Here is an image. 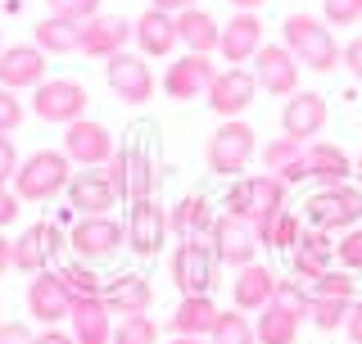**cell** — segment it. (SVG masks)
Returning a JSON list of instances; mask_svg holds the SVG:
<instances>
[{
    "label": "cell",
    "instance_id": "obj_1",
    "mask_svg": "<svg viewBox=\"0 0 362 344\" xmlns=\"http://www.w3.org/2000/svg\"><path fill=\"white\" fill-rule=\"evenodd\" d=\"M281 45L313 73H335L339 55H344L335 45V32L326 28V18H313V14H290L281 23Z\"/></svg>",
    "mask_w": 362,
    "mask_h": 344
},
{
    "label": "cell",
    "instance_id": "obj_2",
    "mask_svg": "<svg viewBox=\"0 0 362 344\" xmlns=\"http://www.w3.org/2000/svg\"><path fill=\"white\" fill-rule=\"evenodd\" d=\"M286 181L276 177V172H258V177H235L231 186H226V213H240L254 222V231H263V227L286 209Z\"/></svg>",
    "mask_w": 362,
    "mask_h": 344
},
{
    "label": "cell",
    "instance_id": "obj_3",
    "mask_svg": "<svg viewBox=\"0 0 362 344\" xmlns=\"http://www.w3.org/2000/svg\"><path fill=\"white\" fill-rule=\"evenodd\" d=\"M68 181H73V159L64 150H37L18 164L14 195L28 200V204H45V200H54V195H64Z\"/></svg>",
    "mask_w": 362,
    "mask_h": 344
},
{
    "label": "cell",
    "instance_id": "obj_4",
    "mask_svg": "<svg viewBox=\"0 0 362 344\" xmlns=\"http://www.w3.org/2000/svg\"><path fill=\"white\" fill-rule=\"evenodd\" d=\"M303 222L308 227H322V231H354L362 227V186L354 181H339V186H322L313 195L308 204H303Z\"/></svg>",
    "mask_w": 362,
    "mask_h": 344
},
{
    "label": "cell",
    "instance_id": "obj_5",
    "mask_svg": "<svg viewBox=\"0 0 362 344\" xmlns=\"http://www.w3.org/2000/svg\"><path fill=\"white\" fill-rule=\"evenodd\" d=\"M258 154V132L249 127L245 118H222V127L209 136V150H204V159H209V172H218V177H240V172L254 164Z\"/></svg>",
    "mask_w": 362,
    "mask_h": 344
},
{
    "label": "cell",
    "instance_id": "obj_6",
    "mask_svg": "<svg viewBox=\"0 0 362 344\" xmlns=\"http://www.w3.org/2000/svg\"><path fill=\"white\" fill-rule=\"evenodd\" d=\"M218 272H222V263H218V254H213L209 236L177 240V249H173V285L181 294H213Z\"/></svg>",
    "mask_w": 362,
    "mask_h": 344
},
{
    "label": "cell",
    "instance_id": "obj_7",
    "mask_svg": "<svg viewBox=\"0 0 362 344\" xmlns=\"http://www.w3.org/2000/svg\"><path fill=\"white\" fill-rule=\"evenodd\" d=\"M105 177L113 181V190H118V200H150L158 190V172H154V159L145 145H122V150H113V159L105 164Z\"/></svg>",
    "mask_w": 362,
    "mask_h": 344
},
{
    "label": "cell",
    "instance_id": "obj_8",
    "mask_svg": "<svg viewBox=\"0 0 362 344\" xmlns=\"http://www.w3.org/2000/svg\"><path fill=\"white\" fill-rule=\"evenodd\" d=\"M209 245H213V254H218V263L222 268H249L254 263V254L263 249V240H258V231H254V222L249 217H240V213H218L213 217V227H209Z\"/></svg>",
    "mask_w": 362,
    "mask_h": 344
},
{
    "label": "cell",
    "instance_id": "obj_9",
    "mask_svg": "<svg viewBox=\"0 0 362 344\" xmlns=\"http://www.w3.org/2000/svg\"><path fill=\"white\" fill-rule=\"evenodd\" d=\"M68 245L82 263H105L113 258L122 245H127V227L109 213H90V217H77L73 231H68Z\"/></svg>",
    "mask_w": 362,
    "mask_h": 344
},
{
    "label": "cell",
    "instance_id": "obj_10",
    "mask_svg": "<svg viewBox=\"0 0 362 344\" xmlns=\"http://www.w3.org/2000/svg\"><path fill=\"white\" fill-rule=\"evenodd\" d=\"M86 86L73 82V77H45V82L32 91V113H37L41 122H59V127H68V122L86 118Z\"/></svg>",
    "mask_w": 362,
    "mask_h": 344
},
{
    "label": "cell",
    "instance_id": "obj_11",
    "mask_svg": "<svg viewBox=\"0 0 362 344\" xmlns=\"http://www.w3.org/2000/svg\"><path fill=\"white\" fill-rule=\"evenodd\" d=\"M127 249L136 258H154L158 249H163V240H168V231H173V227H168V209L163 204L154 200H132L127 204Z\"/></svg>",
    "mask_w": 362,
    "mask_h": 344
},
{
    "label": "cell",
    "instance_id": "obj_12",
    "mask_svg": "<svg viewBox=\"0 0 362 344\" xmlns=\"http://www.w3.org/2000/svg\"><path fill=\"white\" fill-rule=\"evenodd\" d=\"M105 82L122 105H145L154 96L150 64H145V55H132V50H118L113 59H105Z\"/></svg>",
    "mask_w": 362,
    "mask_h": 344
},
{
    "label": "cell",
    "instance_id": "obj_13",
    "mask_svg": "<svg viewBox=\"0 0 362 344\" xmlns=\"http://www.w3.org/2000/svg\"><path fill=\"white\" fill-rule=\"evenodd\" d=\"M64 154L77 168H105L113 159V132L95 118H77L64 127Z\"/></svg>",
    "mask_w": 362,
    "mask_h": 344
},
{
    "label": "cell",
    "instance_id": "obj_14",
    "mask_svg": "<svg viewBox=\"0 0 362 344\" xmlns=\"http://www.w3.org/2000/svg\"><path fill=\"white\" fill-rule=\"evenodd\" d=\"M254 100H258L254 68H231V64H226L222 73L213 77V86H209V109L218 113V118H240Z\"/></svg>",
    "mask_w": 362,
    "mask_h": 344
},
{
    "label": "cell",
    "instance_id": "obj_15",
    "mask_svg": "<svg viewBox=\"0 0 362 344\" xmlns=\"http://www.w3.org/2000/svg\"><path fill=\"white\" fill-rule=\"evenodd\" d=\"M64 245H68V236H64L59 222H32L28 231L14 240V272L37 277V272H45V263L59 254Z\"/></svg>",
    "mask_w": 362,
    "mask_h": 344
},
{
    "label": "cell",
    "instance_id": "obj_16",
    "mask_svg": "<svg viewBox=\"0 0 362 344\" xmlns=\"http://www.w3.org/2000/svg\"><path fill=\"white\" fill-rule=\"evenodd\" d=\"M213 77H218L213 55H181L163 73V96L168 100H199V96H209Z\"/></svg>",
    "mask_w": 362,
    "mask_h": 344
},
{
    "label": "cell",
    "instance_id": "obj_17",
    "mask_svg": "<svg viewBox=\"0 0 362 344\" xmlns=\"http://www.w3.org/2000/svg\"><path fill=\"white\" fill-rule=\"evenodd\" d=\"M331 268H335V236L322 231V227H303L299 249L290 254V272L303 285H313V281H322Z\"/></svg>",
    "mask_w": 362,
    "mask_h": 344
},
{
    "label": "cell",
    "instance_id": "obj_18",
    "mask_svg": "<svg viewBox=\"0 0 362 344\" xmlns=\"http://www.w3.org/2000/svg\"><path fill=\"white\" fill-rule=\"evenodd\" d=\"M28 313L37 317L41 326L68 322V313H73V294H68V285L59 281V272H37V277L28 281Z\"/></svg>",
    "mask_w": 362,
    "mask_h": 344
},
{
    "label": "cell",
    "instance_id": "obj_19",
    "mask_svg": "<svg viewBox=\"0 0 362 344\" xmlns=\"http://www.w3.org/2000/svg\"><path fill=\"white\" fill-rule=\"evenodd\" d=\"M326 127V96L317 91H294L286 96V109H281V132L299 145H313V136Z\"/></svg>",
    "mask_w": 362,
    "mask_h": 344
},
{
    "label": "cell",
    "instance_id": "obj_20",
    "mask_svg": "<svg viewBox=\"0 0 362 344\" xmlns=\"http://www.w3.org/2000/svg\"><path fill=\"white\" fill-rule=\"evenodd\" d=\"M263 18L254 14V9H240L235 18H226V28H222V45H218V55L231 68H240V64H254V55L263 50Z\"/></svg>",
    "mask_w": 362,
    "mask_h": 344
},
{
    "label": "cell",
    "instance_id": "obj_21",
    "mask_svg": "<svg viewBox=\"0 0 362 344\" xmlns=\"http://www.w3.org/2000/svg\"><path fill=\"white\" fill-rule=\"evenodd\" d=\"M299 59L286 50V45H263L254 55V77H258V91L267 96H294L299 91Z\"/></svg>",
    "mask_w": 362,
    "mask_h": 344
},
{
    "label": "cell",
    "instance_id": "obj_22",
    "mask_svg": "<svg viewBox=\"0 0 362 344\" xmlns=\"http://www.w3.org/2000/svg\"><path fill=\"white\" fill-rule=\"evenodd\" d=\"M132 41H136V55H145V59H163V55L177 50V14H168V9H145L141 18L132 23Z\"/></svg>",
    "mask_w": 362,
    "mask_h": 344
},
{
    "label": "cell",
    "instance_id": "obj_23",
    "mask_svg": "<svg viewBox=\"0 0 362 344\" xmlns=\"http://www.w3.org/2000/svg\"><path fill=\"white\" fill-rule=\"evenodd\" d=\"M45 82V50L32 45H5L0 55V86L9 91H37Z\"/></svg>",
    "mask_w": 362,
    "mask_h": 344
},
{
    "label": "cell",
    "instance_id": "obj_24",
    "mask_svg": "<svg viewBox=\"0 0 362 344\" xmlns=\"http://www.w3.org/2000/svg\"><path fill=\"white\" fill-rule=\"evenodd\" d=\"M132 41V23L118 14H95L90 23H82V55L86 59H113L118 50H127Z\"/></svg>",
    "mask_w": 362,
    "mask_h": 344
},
{
    "label": "cell",
    "instance_id": "obj_25",
    "mask_svg": "<svg viewBox=\"0 0 362 344\" xmlns=\"http://www.w3.org/2000/svg\"><path fill=\"white\" fill-rule=\"evenodd\" d=\"M68 331H73L77 344H113V308L100 299V294H90V299H73Z\"/></svg>",
    "mask_w": 362,
    "mask_h": 344
},
{
    "label": "cell",
    "instance_id": "obj_26",
    "mask_svg": "<svg viewBox=\"0 0 362 344\" xmlns=\"http://www.w3.org/2000/svg\"><path fill=\"white\" fill-rule=\"evenodd\" d=\"M113 317H132V313H150L154 304V285L141 277V272H118V277H105V294H100Z\"/></svg>",
    "mask_w": 362,
    "mask_h": 344
},
{
    "label": "cell",
    "instance_id": "obj_27",
    "mask_svg": "<svg viewBox=\"0 0 362 344\" xmlns=\"http://www.w3.org/2000/svg\"><path fill=\"white\" fill-rule=\"evenodd\" d=\"M231 299L240 313H263V308L276 299V272L263 268V263H249V268L235 272L231 281Z\"/></svg>",
    "mask_w": 362,
    "mask_h": 344
},
{
    "label": "cell",
    "instance_id": "obj_28",
    "mask_svg": "<svg viewBox=\"0 0 362 344\" xmlns=\"http://www.w3.org/2000/svg\"><path fill=\"white\" fill-rule=\"evenodd\" d=\"M68 204H73L82 217L90 213H109L113 204H118V190H113V181L105 172H73V181H68Z\"/></svg>",
    "mask_w": 362,
    "mask_h": 344
},
{
    "label": "cell",
    "instance_id": "obj_29",
    "mask_svg": "<svg viewBox=\"0 0 362 344\" xmlns=\"http://www.w3.org/2000/svg\"><path fill=\"white\" fill-rule=\"evenodd\" d=\"M222 308L213 304V294H181L177 313L168 317V326H173V336H195V340H209L213 326H218Z\"/></svg>",
    "mask_w": 362,
    "mask_h": 344
},
{
    "label": "cell",
    "instance_id": "obj_30",
    "mask_svg": "<svg viewBox=\"0 0 362 344\" xmlns=\"http://www.w3.org/2000/svg\"><path fill=\"white\" fill-rule=\"evenodd\" d=\"M177 41L186 45V55H213L222 45V23L209 9H181L177 14Z\"/></svg>",
    "mask_w": 362,
    "mask_h": 344
},
{
    "label": "cell",
    "instance_id": "obj_31",
    "mask_svg": "<svg viewBox=\"0 0 362 344\" xmlns=\"http://www.w3.org/2000/svg\"><path fill=\"white\" fill-rule=\"evenodd\" d=\"M303 154H308V172H313V181H322V186H339V181L354 177V159L339 150V145H331V141H313V145H303Z\"/></svg>",
    "mask_w": 362,
    "mask_h": 344
},
{
    "label": "cell",
    "instance_id": "obj_32",
    "mask_svg": "<svg viewBox=\"0 0 362 344\" xmlns=\"http://www.w3.org/2000/svg\"><path fill=\"white\" fill-rule=\"evenodd\" d=\"M213 204L204 200V195H181V200L168 209V227H173V236L177 240H186V236H209V227H213Z\"/></svg>",
    "mask_w": 362,
    "mask_h": 344
},
{
    "label": "cell",
    "instance_id": "obj_33",
    "mask_svg": "<svg viewBox=\"0 0 362 344\" xmlns=\"http://www.w3.org/2000/svg\"><path fill=\"white\" fill-rule=\"evenodd\" d=\"M37 45L45 55H77V50H82V23L45 14L37 23Z\"/></svg>",
    "mask_w": 362,
    "mask_h": 344
},
{
    "label": "cell",
    "instance_id": "obj_34",
    "mask_svg": "<svg viewBox=\"0 0 362 344\" xmlns=\"http://www.w3.org/2000/svg\"><path fill=\"white\" fill-rule=\"evenodd\" d=\"M303 227H308V222H303V217L294 213V209H281V213L263 227V231H258V240H263V249H281V254H294V249H299Z\"/></svg>",
    "mask_w": 362,
    "mask_h": 344
},
{
    "label": "cell",
    "instance_id": "obj_35",
    "mask_svg": "<svg viewBox=\"0 0 362 344\" xmlns=\"http://www.w3.org/2000/svg\"><path fill=\"white\" fill-rule=\"evenodd\" d=\"M254 336H258V344H294L299 340V317H290L286 308L267 304L254 322Z\"/></svg>",
    "mask_w": 362,
    "mask_h": 344
},
{
    "label": "cell",
    "instance_id": "obj_36",
    "mask_svg": "<svg viewBox=\"0 0 362 344\" xmlns=\"http://www.w3.org/2000/svg\"><path fill=\"white\" fill-rule=\"evenodd\" d=\"M59 281L68 285V294L73 299H90V294H105V277H100L90 263H82V258H73V263H59Z\"/></svg>",
    "mask_w": 362,
    "mask_h": 344
},
{
    "label": "cell",
    "instance_id": "obj_37",
    "mask_svg": "<svg viewBox=\"0 0 362 344\" xmlns=\"http://www.w3.org/2000/svg\"><path fill=\"white\" fill-rule=\"evenodd\" d=\"M209 344H258L254 322H249L240 308H222V317H218V326H213Z\"/></svg>",
    "mask_w": 362,
    "mask_h": 344
},
{
    "label": "cell",
    "instance_id": "obj_38",
    "mask_svg": "<svg viewBox=\"0 0 362 344\" xmlns=\"http://www.w3.org/2000/svg\"><path fill=\"white\" fill-rule=\"evenodd\" d=\"M158 322L150 313H132V317H118V326H113V344H158Z\"/></svg>",
    "mask_w": 362,
    "mask_h": 344
},
{
    "label": "cell",
    "instance_id": "obj_39",
    "mask_svg": "<svg viewBox=\"0 0 362 344\" xmlns=\"http://www.w3.org/2000/svg\"><path fill=\"white\" fill-rule=\"evenodd\" d=\"M308 290H313V294H322V299H358V272H349V268H331L322 281H313Z\"/></svg>",
    "mask_w": 362,
    "mask_h": 344
},
{
    "label": "cell",
    "instance_id": "obj_40",
    "mask_svg": "<svg viewBox=\"0 0 362 344\" xmlns=\"http://www.w3.org/2000/svg\"><path fill=\"white\" fill-rule=\"evenodd\" d=\"M272 304L286 308L290 317H299V322H303V317H308V308H313V290L299 277H294V281H276V299H272Z\"/></svg>",
    "mask_w": 362,
    "mask_h": 344
},
{
    "label": "cell",
    "instance_id": "obj_41",
    "mask_svg": "<svg viewBox=\"0 0 362 344\" xmlns=\"http://www.w3.org/2000/svg\"><path fill=\"white\" fill-rule=\"evenodd\" d=\"M349 308H354V299H322V294H313L308 317H313V326H317V331H335V326H344Z\"/></svg>",
    "mask_w": 362,
    "mask_h": 344
},
{
    "label": "cell",
    "instance_id": "obj_42",
    "mask_svg": "<svg viewBox=\"0 0 362 344\" xmlns=\"http://www.w3.org/2000/svg\"><path fill=\"white\" fill-rule=\"evenodd\" d=\"M294 159H303V145L290 141V136H276V141L263 145V172H276V177H281Z\"/></svg>",
    "mask_w": 362,
    "mask_h": 344
},
{
    "label": "cell",
    "instance_id": "obj_43",
    "mask_svg": "<svg viewBox=\"0 0 362 344\" xmlns=\"http://www.w3.org/2000/svg\"><path fill=\"white\" fill-rule=\"evenodd\" d=\"M45 9H50L54 18H73V23H90L95 14H105L100 0H45Z\"/></svg>",
    "mask_w": 362,
    "mask_h": 344
},
{
    "label": "cell",
    "instance_id": "obj_44",
    "mask_svg": "<svg viewBox=\"0 0 362 344\" xmlns=\"http://www.w3.org/2000/svg\"><path fill=\"white\" fill-rule=\"evenodd\" d=\"M322 18L335 28H354L362 23V0H322Z\"/></svg>",
    "mask_w": 362,
    "mask_h": 344
},
{
    "label": "cell",
    "instance_id": "obj_45",
    "mask_svg": "<svg viewBox=\"0 0 362 344\" xmlns=\"http://www.w3.org/2000/svg\"><path fill=\"white\" fill-rule=\"evenodd\" d=\"M335 258H339V268L362 272V227H354V231H344L335 240Z\"/></svg>",
    "mask_w": 362,
    "mask_h": 344
},
{
    "label": "cell",
    "instance_id": "obj_46",
    "mask_svg": "<svg viewBox=\"0 0 362 344\" xmlns=\"http://www.w3.org/2000/svg\"><path fill=\"white\" fill-rule=\"evenodd\" d=\"M23 113H28V105L18 100V91L0 86V132H14L18 122H23Z\"/></svg>",
    "mask_w": 362,
    "mask_h": 344
},
{
    "label": "cell",
    "instance_id": "obj_47",
    "mask_svg": "<svg viewBox=\"0 0 362 344\" xmlns=\"http://www.w3.org/2000/svg\"><path fill=\"white\" fill-rule=\"evenodd\" d=\"M18 164H23V159H18V150H14V141L0 132V186H14Z\"/></svg>",
    "mask_w": 362,
    "mask_h": 344
},
{
    "label": "cell",
    "instance_id": "obj_48",
    "mask_svg": "<svg viewBox=\"0 0 362 344\" xmlns=\"http://www.w3.org/2000/svg\"><path fill=\"white\" fill-rule=\"evenodd\" d=\"M0 344H37V336L23 322H0Z\"/></svg>",
    "mask_w": 362,
    "mask_h": 344
},
{
    "label": "cell",
    "instance_id": "obj_49",
    "mask_svg": "<svg viewBox=\"0 0 362 344\" xmlns=\"http://www.w3.org/2000/svg\"><path fill=\"white\" fill-rule=\"evenodd\" d=\"M18 204H23V200H18L14 190H9V186H0V231H5V227L18 217Z\"/></svg>",
    "mask_w": 362,
    "mask_h": 344
},
{
    "label": "cell",
    "instance_id": "obj_50",
    "mask_svg": "<svg viewBox=\"0 0 362 344\" xmlns=\"http://www.w3.org/2000/svg\"><path fill=\"white\" fill-rule=\"evenodd\" d=\"M339 64H344L349 73H354L358 82H362V37H354V41L344 45V55H339Z\"/></svg>",
    "mask_w": 362,
    "mask_h": 344
},
{
    "label": "cell",
    "instance_id": "obj_51",
    "mask_svg": "<svg viewBox=\"0 0 362 344\" xmlns=\"http://www.w3.org/2000/svg\"><path fill=\"white\" fill-rule=\"evenodd\" d=\"M344 331H349V344H362V299H354V308H349Z\"/></svg>",
    "mask_w": 362,
    "mask_h": 344
},
{
    "label": "cell",
    "instance_id": "obj_52",
    "mask_svg": "<svg viewBox=\"0 0 362 344\" xmlns=\"http://www.w3.org/2000/svg\"><path fill=\"white\" fill-rule=\"evenodd\" d=\"M313 177V172H308V154H303V159H294V164L286 168V172H281V181H286V186H299V181H308Z\"/></svg>",
    "mask_w": 362,
    "mask_h": 344
},
{
    "label": "cell",
    "instance_id": "obj_53",
    "mask_svg": "<svg viewBox=\"0 0 362 344\" xmlns=\"http://www.w3.org/2000/svg\"><path fill=\"white\" fill-rule=\"evenodd\" d=\"M37 344H77V340H73V331H59V326H45L41 336H37Z\"/></svg>",
    "mask_w": 362,
    "mask_h": 344
},
{
    "label": "cell",
    "instance_id": "obj_54",
    "mask_svg": "<svg viewBox=\"0 0 362 344\" xmlns=\"http://www.w3.org/2000/svg\"><path fill=\"white\" fill-rule=\"evenodd\" d=\"M9 268H14V240H9L5 231H0V277H5Z\"/></svg>",
    "mask_w": 362,
    "mask_h": 344
},
{
    "label": "cell",
    "instance_id": "obj_55",
    "mask_svg": "<svg viewBox=\"0 0 362 344\" xmlns=\"http://www.w3.org/2000/svg\"><path fill=\"white\" fill-rule=\"evenodd\" d=\"M154 9H168V14H181V9H195L199 0H150Z\"/></svg>",
    "mask_w": 362,
    "mask_h": 344
},
{
    "label": "cell",
    "instance_id": "obj_56",
    "mask_svg": "<svg viewBox=\"0 0 362 344\" xmlns=\"http://www.w3.org/2000/svg\"><path fill=\"white\" fill-rule=\"evenodd\" d=\"M231 5H235V9H263L267 0H231Z\"/></svg>",
    "mask_w": 362,
    "mask_h": 344
},
{
    "label": "cell",
    "instance_id": "obj_57",
    "mask_svg": "<svg viewBox=\"0 0 362 344\" xmlns=\"http://www.w3.org/2000/svg\"><path fill=\"white\" fill-rule=\"evenodd\" d=\"M168 344H209V340H195V336H173Z\"/></svg>",
    "mask_w": 362,
    "mask_h": 344
},
{
    "label": "cell",
    "instance_id": "obj_58",
    "mask_svg": "<svg viewBox=\"0 0 362 344\" xmlns=\"http://www.w3.org/2000/svg\"><path fill=\"white\" fill-rule=\"evenodd\" d=\"M354 177H358V186H362V150H358V159H354Z\"/></svg>",
    "mask_w": 362,
    "mask_h": 344
},
{
    "label": "cell",
    "instance_id": "obj_59",
    "mask_svg": "<svg viewBox=\"0 0 362 344\" xmlns=\"http://www.w3.org/2000/svg\"><path fill=\"white\" fill-rule=\"evenodd\" d=\"M0 55H5V28H0Z\"/></svg>",
    "mask_w": 362,
    "mask_h": 344
}]
</instances>
